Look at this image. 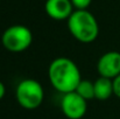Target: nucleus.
Returning a JSON list of instances; mask_svg holds the SVG:
<instances>
[{
	"label": "nucleus",
	"instance_id": "obj_1",
	"mask_svg": "<svg viewBox=\"0 0 120 119\" xmlns=\"http://www.w3.org/2000/svg\"><path fill=\"white\" fill-rule=\"evenodd\" d=\"M48 77L54 89L63 95L75 91L82 81L79 68L68 57L55 58L49 64Z\"/></svg>",
	"mask_w": 120,
	"mask_h": 119
},
{
	"label": "nucleus",
	"instance_id": "obj_2",
	"mask_svg": "<svg viewBox=\"0 0 120 119\" xmlns=\"http://www.w3.org/2000/svg\"><path fill=\"white\" fill-rule=\"evenodd\" d=\"M70 34L82 43H91L98 38L99 26L94 15L87 9H75L68 19Z\"/></svg>",
	"mask_w": 120,
	"mask_h": 119
},
{
	"label": "nucleus",
	"instance_id": "obj_3",
	"mask_svg": "<svg viewBox=\"0 0 120 119\" xmlns=\"http://www.w3.org/2000/svg\"><path fill=\"white\" fill-rule=\"evenodd\" d=\"M15 98L21 107L26 110H35L44 99V91L36 79H22L16 86Z\"/></svg>",
	"mask_w": 120,
	"mask_h": 119
},
{
	"label": "nucleus",
	"instance_id": "obj_4",
	"mask_svg": "<svg viewBox=\"0 0 120 119\" xmlns=\"http://www.w3.org/2000/svg\"><path fill=\"white\" fill-rule=\"evenodd\" d=\"M33 42L32 31L23 25H13L5 29L1 35L2 46L12 53H21L30 47Z\"/></svg>",
	"mask_w": 120,
	"mask_h": 119
},
{
	"label": "nucleus",
	"instance_id": "obj_5",
	"mask_svg": "<svg viewBox=\"0 0 120 119\" xmlns=\"http://www.w3.org/2000/svg\"><path fill=\"white\" fill-rule=\"evenodd\" d=\"M61 109L69 119H82L87 111V100L80 97L76 91L64 93L61 100Z\"/></svg>",
	"mask_w": 120,
	"mask_h": 119
},
{
	"label": "nucleus",
	"instance_id": "obj_6",
	"mask_svg": "<svg viewBox=\"0 0 120 119\" xmlns=\"http://www.w3.org/2000/svg\"><path fill=\"white\" fill-rule=\"evenodd\" d=\"M97 70L99 76L114 79L120 75V53L107 51L103 54L97 63Z\"/></svg>",
	"mask_w": 120,
	"mask_h": 119
},
{
	"label": "nucleus",
	"instance_id": "obj_7",
	"mask_svg": "<svg viewBox=\"0 0 120 119\" xmlns=\"http://www.w3.org/2000/svg\"><path fill=\"white\" fill-rule=\"evenodd\" d=\"M44 11L52 20H68L74 13L71 0H45Z\"/></svg>",
	"mask_w": 120,
	"mask_h": 119
},
{
	"label": "nucleus",
	"instance_id": "obj_8",
	"mask_svg": "<svg viewBox=\"0 0 120 119\" xmlns=\"http://www.w3.org/2000/svg\"><path fill=\"white\" fill-rule=\"evenodd\" d=\"M113 92V79L99 76V78L94 81V98L98 100L109 99Z\"/></svg>",
	"mask_w": 120,
	"mask_h": 119
},
{
	"label": "nucleus",
	"instance_id": "obj_9",
	"mask_svg": "<svg viewBox=\"0 0 120 119\" xmlns=\"http://www.w3.org/2000/svg\"><path fill=\"white\" fill-rule=\"evenodd\" d=\"M75 91L85 100L93 99L94 98V82L90 79H82Z\"/></svg>",
	"mask_w": 120,
	"mask_h": 119
},
{
	"label": "nucleus",
	"instance_id": "obj_10",
	"mask_svg": "<svg viewBox=\"0 0 120 119\" xmlns=\"http://www.w3.org/2000/svg\"><path fill=\"white\" fill-rule=\"evenodd\" d=\"M92 0H71V4L75 9H87Z\"/></svg>",
	"mask_w": 120,
	"mask_h": 119
},
{
	"label": "nucleus",
	"instance_id": "obj_11",
	"mask_svg": "<svg viewBox=\"0 0 120 119\" xmlns=\"http://www.w3.org/2000/svg\"><path fill=\"white\" fill-rule=\"evenodd\" d=\"M113 92L117 97L120 98V75L113 79Z\"/></svg>",
	"mask_w": 120,
	"mask_h": 119
},
{
	"label": "nucleus",
	"instance_id": "obj_12",
	"mask_svg": "<svg viewBox=\"0 0 120 119\" xmlns=\"http://www.w3.org/2000/svg\"><path fill=\"white\" fill-rule=\"evenodd\" d=\"M5 93H6V88H5L4 83H2V82H0V100L4 98Z\"/></svg>",
	"mask_w": 120,
	"mask_h": 119
}]
</instances>
